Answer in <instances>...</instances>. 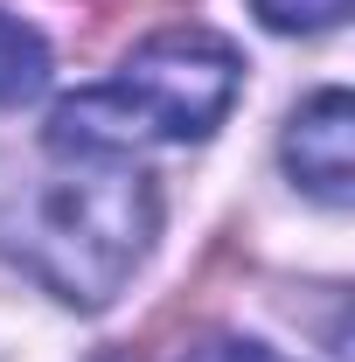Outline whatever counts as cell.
Here are the masks:
<instances>
[{"instance_id": "cell-1", "label": "cell", "mask_w": 355, "mask_h": 362, "mask_svg": "<svg viewBox=\"0 0 355 362\" xmlns=\"http://www.w3.org/2000/svg\"><path fill=\"white\" fill-rule=\"evenodd\" d=\"M21 216V258L63 307H105L161 230V188L133 153H56Z\"/></svg>"}, {"instance_id": "cell-2", "label": "cell", "mask_w": 355, "mask_h": 362, "mask_svg": "<svg viewBox=\"0 0 355 362\" xmlns=\"http://www.w3.org/2000/svg\"><path fill=\"white\" fill-rule=\"evenodd\" d=\"M244 84L237 49L209 28H161L98 90L49 112V153H133L139 139H209Z\"/></svg>"}, {"instance_id": "cell-3", "label": "cell", "mask_w": 355, "mask_h": 362, "mask_svg": "<svg viewBox=\"0 0 355 362\" xmlns=\"http://www.w3.org/2000/svg\"><path fill=\"white\" fill-rule=\"evenodd\" d=\"M286 175L313 202L342 209L355 195V105L349 90H313L286 126Z\"/></svg>"}, {"instance_id": "cell-4", "label": "cell", "mask_w": 355, "mask_h": 362, "mask_svg": "<svg viewBox=\"0 0 355 362\" xmlns=\"http://www.w3.org/2000/svg\"><path fill=\"white\" fill-rule=\"evenodd\" d=\"M42 84H49V42L28 28V21L0 14V112L28 105Z\"/></svg>"}, {"instance_id": "cell-5", "label": "cell", "mask_w": 355, "mask_h": 362, "mask_svg": "<svg viewBox=\"0 0 355 362\" xmlns=\"http://www.w3.org/2000/svg\"><path fill=\"white\" fill-rule=\"evenodd\" d=\"M251 7L279 35H320V28H334L349 14V0H251Z\"/></svg>"}, {"instance_id": "cell-6", "label": "cell", "mask_w": 355, "mask_h": 362, "mask_svg": "<svg viewBox=\"0 0 355 362\" xmlns=\"http://www.w3.org/2000/svg\"><path fill=\"white\" fill-rule=\"evenodd\" d=\"M181 362H286V356L265 349V341H244V334H209V341H195Z\"/></svg>"}]
</instances>
